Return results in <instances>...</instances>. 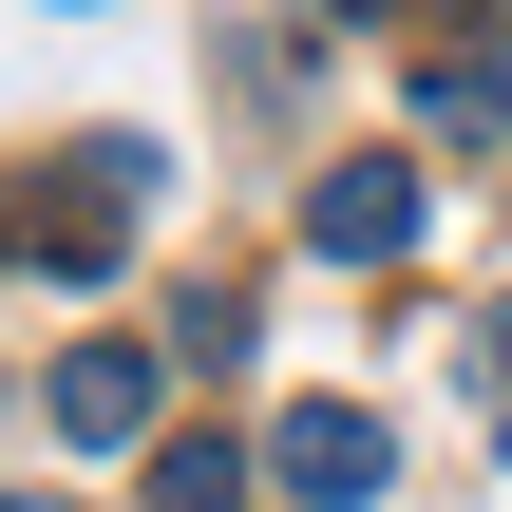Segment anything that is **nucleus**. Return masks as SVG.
<instances>
[{
  "mask_svg": "<svg viewBox=\"0 0 512 512\" xmlns=\"http://www.w3.org/2000/svg\"><path fill=\"white\" fill-rule=\"evenodd\" d=\"M380 475H399V437H380L361 399H285V418H266V494L285 512H380Z\"/></svg>",
  "mask_w": 512,
  "mask_h": 512,
  "instance_id": "nucleus-1",
  "label": "nucleus"
},
{
  "mask_svg": "<svg viewBox=\"0 0 512 512\" xmlns=\"http://www.w3.org/2000/svg\"><path fill=\"white\" fill-rule=\"evenodd\" d=\"M342 19H399V0H342Z\"/></svg>",
  "mask_w": 512,
  "mask_h": 512,
  "instance_id": "nucleus-5",
  "label": "nucleus"
},
{
  "mask_svg": "<svg viewBox=\"0 0 512 512\" xmlns=\"http://www.w3.org/2000/svg\"><path fill=\"white\" fill-rule=\"evenodd\" d=\"M152 512H266V456L247 437H152Z\"/></svg>",
  "mask_w": 512,
  "mask_h": 512,
  "instance_id": "nucleus-4",
  "label": "nucleus"
},
{
  "mask_svg": "<svg viewBox=\"0 0 512 512\" xmlns=\"http://www.w3.org/2000/svg\"><path fill=\"white\" fill-rule=\"evenodd\" d=\"M418 228H437V190H418L399 152H342V171L304 190V247H323V266H399Z\"/></svg>",
  "mask_w": 512,
  "mask_h": 512,
  "instance_id": "nucleus-2",
  "label": "nucleus"
},
{
  "mask_svg": "<svg viewBox=\"0 0 512 512\" xmlns=\"http://www.w3.org/2000/svg\"><path fill=\"white\" fill-rule=\"evenodd\" d=\"M0 512H57V494H0Z\"/></svg>",
  "mask_w": 512,
  "mask_h": 512,
  "instance_id": "nucleus-7",
  "label": "nucleus"
},
{
  "mask_svg": "<svg viewBox=\"0 0 512 512\" xmlns=\"http://www.w3.org/2000/svg\"><path fill=\"white\" fill-rule=\"evenodd\" d=\"M494 456H512V399H494Z\"/></svg>",
  "mask_w": 512,
  "mask_h": 512,
  "instance_id": "nucleus-6",
  "label": "nucleus"
},
{
  "mask_svg": "<svg viewBox=\"0 0 512 512\" xmlns=\"http://www.w3.org/2000/svg\"><path fill=\"white\" fill-rule=\"evenodd\" d=\"M152 399H171L152 342H76V361H57V437H76V456H152Z\"/></svg>",
  "mask_w": 512,
  "mask_h": 512,
  "instance_id": "nucleus-3",
  "label": "nucleus"
}]
</instances>
